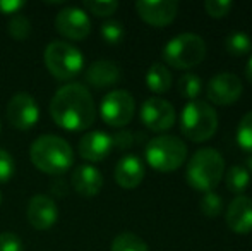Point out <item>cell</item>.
<instances>
[{"instance_id": "cell-1", "label": "cell", "mask_w": 252, "mask_h": 251, "mask_svg": "<svg viewBox=\"0 0 252 251\" xmlns=\"http://www.w3.org/2000/svg\"><path fill=\"white\" fill-rule=\"evenodd\" d=\"M50 115L62 129L84 131L96 119V105L84 84L69 83L55 91L50 102Z\"/></svg>"}, {"instance_id": "cell-2", "label": "cell", "mask_w": 252, "mask_h": 251, "mask_svg": "<svg viewBox=\"0 0 252 251\" xmlns=\"http://www.w3.org/2000/svg\"><path fill=\"white\" fill-rule=\"evenodd\" d=\"M30 158L38 171L50 176H60L70 169L74 162L72 146L63 138L45 134L33 141Z\"/></svg>"}, {"instance_id": "cell-3", "label": "cell", "mask_w": 252, "mask_h": 251, "mask_svg": "<svg viewBox=\"0 0 252 251\" xmlns=\"http://www.w3.org/2000/svg\"><path fill=\"white\" fill-rule=\"evenodd\" d=\"M225 176V160L215 148H201L187 164L186 179L190 188L208 193L220 184Z\"/></svg>"}, {"instance_id": "cell-4", "label": "cell", "mask_w": 252, "mask_h": 251, "mask_svg": "<svg viewBox=\"0 0 252 251\" xmlns=\"http://www.w3.org/2000/svg\"><path fill=\"white\" fill-rule=\"evenodd\" d=\"M180 129L184 136L194 143L208 141L218 129V114L204 100L187 102L180 114Z\"/></svg>"}, {"instance_id": "cell-5", "label": "cell", "mask_w": 252, "mask_h": 251, "mask_svg": "<svg viewBox=\"0 0 252 251\" xmlns=\"http://www.w3.org/2000/svg\"><path fill=\"white\" fill-rule=\"evenodd\" d=\"M146 162L158 172H172L184 165L187 158V144L172 134H159L151 138L144 151Z\"/></svg>"}, {"instance_id": "cell-6", "label": "cell", "mask_w": 252, "mask_h": 251, "mask_svg": "<svg viewBox=\"0 0 252 251\" xmlns=\"http://www.w3.org/2000/svg\"><path fill=\"white\" fill-rule=\"evenodd\" d=\"M206 43L196 33H180L163 48V59L173 69H192L206 57Z\"/></svg>"}, {"instance_id": "cell-7", "label": "cell", "mask_w": 252, "mask_h": 251, "mask_svg": "<svg viewBox=\"0 0 252 251\" xmlns=\"http://www.w3.org/2000/svg\"><path fill=\"white\" fill-rule=\"evenodd\" d=\"M43 59L48 72L60 81L72 79L84 67V57L79 48L62 40L48 43Z\"/></svg>"}, {"instance_id": "cell-8", "label": "cell", "mask_w": 252, "mask_h": 251, "mask_svg": "<svg viewBox=\"0 0 252 251\" xmlns=\"http://www.w3.org/2000/svg\"><path fill=\"white\" fill-rule=\"evenodd\" d=\"M136 112V102L132 93L127 90H113L105 95L100 105V115L105 124L112 127L127 126L134 117Z\"/></svg>"}, {"instance_id": "cell-9", "label": "cell", "mask_w": 252, "mask_h": 251, "mask_svg": "<svg viewBox=\"0 0 252 251\" xmlns=\"http://www.w3.org/2000/svg\"><path fill=\"white\" fill-rule=\"evenodd\" d=\"M5 114L10 126L21 131H28L34 127L40 119V107H38L33 95L26 93V91H19L9 100Z\"/></svg>"}, {"instance_id": "cell-10", "label": "cell", "mask_w": 252, "mask_h": 251, "mask_svg": "<svg viewBox=\"0 0 252 251\" xmlns=\"http://www.w3.org/2000/svg\"><path fill=\"white\" fill-rule=\"evenodd\" d=\"M55 30L67 40L79 41L91 33V19L79 7H63L55 17Z\"/></svg>"}, {"instance_id": "cell-11", "label": "cell", "mask_w": 252, "mask_h": 251, "mask_svg": "<svg viewBox=\"0 0 252 251\" xmlns=\"http://www.w3.org/2000/svg\"><path fill=\"white\" fill-rule=\"evenodd\" d=\"M141 121L150 131L163 133L175 124V108L165 98L151 97L141 105Z\"/></svg>"}, {"instance_id": "cell-12", "label": "cell", "mask_w": 252, "mask_h": 251, "mask_svg": "<svg viewBox=\"0 0 252 251\" xmlns=\"http://www.w3.org/2000/svg\"><path fill=\"white\" fill-rule=\"evenodd\" d=\"M242 81L233 72H220L208 81L206 95L215 105H232L242 95Z\"/></svg>"}, {"instance_id": "cell-13", "label": "cell", "mask_w": 252, "mask_h": 251, "mask_svg": "<svg viewBox=\"0 0 252 251\" xmlns=\"http://www.w3.org/2000/svg\"><path fill=\"white\" fill-rule=\"evenodd\" d=\"M136 10L144 23L163 28L177 17L179 3L175 0H139L136 2Z\"/></svg>"}, {"instance_id": "cell-14", "label": "cell", "mask_w": 252, "mask_h": 251, "mask_svg": "<svg viewBox=\"0 0 252 251\" xmlns=\"http://www.w3.org/2000/svg\"><path fill=\"white\" fill-rule=\"evenodd\" d=\"M28 222L36 231H47L59 218V208L57 203L47 194H34L28 203L26 210Z\"/></svg>"}, {"instance_id": "cell-15", "label": "cell", "mask_w": 252, "mask_h": 251, "mask_svg": "<svg viewBox=\"0 0 252 251\" xmlns=\"http://www.w3.org/2000/svg\"><path fill=\"white\" fill-rule=\"evenodd\" d=\"M226 225L237 234H249L252 232V198L235 196L226 208Z\"/></svg>"}, {"instance_id": "cell-16", "label": "cell", "mask_w": 252, "mask_h": 251, "mask_svg": "<svg viewBox=\"0 0 252 251\" xmlns=\"http://www.w3.org/2000/svg\"><path fill=\"white\" fill-rule=\"evenodd\" d=\"M112 136L105 131L86 133L79 141V155L88 162H101L112 153Z\"/></svg>"}, {"instance_id": "cell-17", "label": "cell", "mask_w": 252, "mask_h": 251, "mask_svg": "<svg viewBox=\"0 0 252 251\" xmlns=\"http://www.w3.org/2000/svg\"><path fill=\"white\" fill-rule=\"evenodd\" d=\"M115 182L124 189H134L144 179V165L136 155H126L115 165L113 171Z\"/></svg>"}, {"instance_id": "cell-18", "label": "cell", "mask_w": 252, "mask_h": 251, "mask_svg": "<svg viewBox=\"0 0 252 251\" xmlns=\"http://www.w3.org/2000/svg\"><path fill=\"white\" fill-rule=\"evenodd\" d=\"M70 182H72V188L76 189L77 194L91 198V196H96L101 191L103 176L94 165L83 164L74 169Z\"/></svg>"}, {"instance_id": "cell-19", "label": "cell", "mask_w": 252, "mask_h": 251, "mask_svg": "<svg viewBox=\"0 0 252 251\" xmlns=\"http://www.w3.org/2000/svg\"><path fill=\"white\" fill-rule=\"evenodd\" d=\"M122 77V71L112 61H96L86 69V81L96 90L110 88Z\"/></svg>"}, {"instance_id": "cell-20", "label": "cell", "mask_w": 252, "mask_h": 251, "mask_svg": "<svg viewBox=\"0 0 252 251\" xmlns=\"http://www.w3.org/2000/svg\"><path fill=\"white\" fill-rule=\"evenodd\" d=\"M146 86L153 93H165L172 88V72L165 64L155 62L146 72Z\"/></svg>"}, {"instance_id": "cell-21", "label": "cell", "mask_w": 252, "mask_h": 251, "mask_svg": "<svg viewBox=\"0 0 252 251\" xmlns=\"http://www.w3.org/2000/svg\"><path fill=\"white\" fill-rule=\"evenodd\" d=\"M251 181V174L247 172V169L244 165H232L225 174V184L228 191H232L233 194L240 196L244 191L247 189Z\"/></svg>"}, {"instance_id": "cell-22", "label": "cell", "mask_w": 252, "mask_h": 251, "mask_svg": "<svg viewBox=\"0 0 252 251\" xmlns=\"http://www.w3.org/2000/svg\"><path fill=\"white\" fill-rule=\"evenodd\" d=\"M110 251H150V248L134 232H120L112 241Z\"/></svg>"}, {"instance_id": "cell-23", "label": "cell", "mask_w": 252, "mask_h": 251, "mask_svg": "<svg viewBox=\"0 0 252 251\" xmlns=\"http://www.w3.org/2000/svg\"><path fill=\"white\" fill-rule=\"evenodd\" d=\"M225 47L230 55L242 57V55H247L252 50V41L249 35L244 33V31H233L226 36Z\"/></svg>"}, {"instance_id": "cell-24", "label": "cell", "mask_w": 252, "mask_h": 251, "mask_svg": "<svg viewBox=\"0 0 252 251\" xmlns=\"http://www.w3.org/2000/svg\"><path fill=\"white\" fill-rule=\"evenodd\" d=\"M177 88H179L180 97L187 98L189 102L197 100V97H199V93H201V90H202V79H201L199 76H197V74L187 72V74H184V76L179 79V83H177Z\"/></svg>"}, {"instance_id": "cell-25", "label": "cell", "mask_w": 252, "mask_h": 251, "mask_svg": "<svg viewBox=\"0 0 252 251\" xmlns=\"http://www.w3.org/2000/svg\"><path fill=\"white\" fill-rule=\"evenodd\" d=\"M237 143L247 153H252V110L247 112L237 127Z\"/></svg>"}, {"instance_id": "cell-26", "label": "cell", "mask_w": 252, "mask_h": 251, "mask_svg": "<svg viewBox=\"0 0 252 251\" xmlns=\"http://www.w3.org/2000/svg\"><path fill=\"white\" fill-rule=\"evenodd\" d=\"M9 35L17 41H24L31 35V23L24 14H16L9 21Z\"/></svg>"}, {"instance_id": "cell-27", "label": "cell", "mask_w": 252, "mask_h": 251, "mask_svg": "<svg viewBox=\"0 0 252 251\" xmlns=\"http://www.w3.org/2000/svg\"><path fill=\"white\" fill-rule=\"evenodd\" d=\"M103 40L106 41L108 45H117L124 40L126 36V30H124V24L120 21H115V19H110V21H105L101 24V30H100Z\"/></svg>"}, {"instance_id": "cell-28", "label": "cell", "mask_w": 252, "mask_h": 251, "mask_svg": "<svg viewBox=\"0 0 252 251\" xmlns=\"http://www.w3.org/2000/svg\"><path fill=\"white\" fill-rule=\"evenodd\" d=\"M83 5L84 10L98 17H108L119 9V2H115V0H84Z\"/></svg>"}, {"instance_id": "cell-29", "label": "cell", "mask_w": 252, "mask_h": 251, "mask_svg": "<svg viewBox=\"0 0 252 251\" xmlns=\"http://www.w3.org/2000/svg\"><path fill=\"white\" fill-rule=\"evenodd\" d=\"M199 207L206 217H218L223 210V200L220 194L213 193V191H208V193L202 194Z\"/></svg>"}, {"instance_id": "cell-30", "label": "cell", "mask_w": 252, "mask_h": 251, "mask_svg": "<svg viewBox=\"0 0 252 251\" xmlns=\"http://www.w3.org/2000/svg\"><path fill=\"white\" fill-rule=\"evenodd\" d=\"M14 172H16V164H14L12 155L0 148V184L9 182Z\"/></svg>"}, {"instance_id": "cell-31", "label": "cell", "mask_w": 252, "mask_h": 251, "mask_svg": "<svg viewBox=\"0 0 252 251\" xmlns=\"http://www.w3.org/2000/svg\"><path fill=\"white\" fill-rule=\"evenodd\" d=\"M232 7H233V3L230 2V0H206L204 2L206 12L211 17H216V19L225 17L226 14L232 10Z\"/></svg>"}, {"instance_id": "cell-32", "label": "cell", "mask_w": 252, "mask_h": 251, "mask_svg": "<svg viewBox=\"0 0 252 251\" xmlns=\"http://www.w3.org/2000/svg\"><path fill=\"white\" fill-rule=\"evenodd\" d=\"M0 251H24V245L16 232H2L0 234Z\"/></svg>"}, {"instance_id": "cell-33", "label": "cell", "mask_w": 252, "mask_h": 251, "mask_svg": "<svg viewBox=\"0 0 252 251\" xmlns=\"http://www.w3.org/2000/svg\"><path fill=\"white\" fill-rule=\"evenodd\" d=\"M113 146L120 148V150H127L134 144V134L130 131H120L115 136H112Z\"/></svg>"}, {"instance_id": "cell-34", "label": "cell", "mask_w": 252, "mask_h": 251, "mask_svg": "<svg viewBox=\"0 0 252 251\" xmlns=\"http://www.w3.org/2000/svg\"><path fill=\"white\" fill-rule=\"evenodd\" d=\"M24 7L23 0H0V14H9L10 17L19 14Z\"/></svg>"}, {"instance_id": "cell-35", "label": "cell", "mask_w": 252, "mask_h": 251, "mask_svg": "<svg viewBox=\"0 0 252 251\" xmlns=\"http://www.w3.org/2000/svg\"><path fill=\"white\" fill-rule=\"evenodd\" d=\"M246 77H247V81L252 84V54H251L249 61H247V64H246Z\"/></svg>"}, {"instance_id": "cell-36", "label": "cell", "mask_w": 252, "mask_h": 251, "mask_svg": "<svg viewBox=\"0 0 252 251\" xmlns=\"http://www.w3.org/2000/svg\"><path fill=\"white\" fill-rule=\"evenodd\" d=\"M246 165H247V172H249V174H252V157H249V158H247V160H246Z\"/></svg>"}, {"instance_id": "cell-37", "label": "cell", "mask_w": 252, "mask_h": 251, "mask_svg": "<svg viewBox=\"0 0 252 251\" xmlns=\"http://www.w3.org/2000/svg\"><path fill=\"white\" fill-rule=\"evenodd\" d=\"M0 203H2V193H0Z\"/></svg>"}, {"instance_id": "cell-38", "label": "cell", "mask_w": 252, "mask_h": 251, "mask_svg": "<svg viewBox=\"0 0 252 251\" xmlns=\"http://www.w3.org/2000/svg\"><path fill=\"white\" fill-rule=\"evenodd\" d=\"M0 129H2V124H0Z\"/></svg>"}]
</instances>
